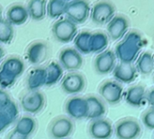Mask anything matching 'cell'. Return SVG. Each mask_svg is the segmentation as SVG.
Returning <instances> with one entry per match:
<instances>
[{
  "instance_id": "cell-1",
  "label": "cell",
  "mask_w": 154,
  "mask_h": 139,
  "mask_svg": "<svg viewBox=\"0 0 154 139\" xmlns=\"http://www.w3.org/2000/svg\"><path fill=\"white\" fill-rule=\"evenodd\" d=\"M143 44V39L139 33L135 31L130 32L116 45L115 50L116 58L120 62L134 63L139 57Z\"/></svg>"
},
{
  "instance_id": "cell-2",
  "label": "cell",
  "mask_w": 154,
  "mask_h": 139,
  "mask_svg": "<svg viewBox=\"0 0 154 139\" xmlns=\"http://www.w3.org/2000/svg\"><path fill=\"white\" fill-rule=\"evenodd\" d=\"M115 136L117 139H137L143 133L139 120L133 117L123 118L114 126Z\"/></svg>"
},
{
  "instance_id": "cell-3",
  "label": "cell",
  "mask_w": 154,
  "mask_h": 139,
  "mask_svg": "<svg viewBox=\"0 0 154 139\" xmlns=\"http://www.w3.org/2000/svg\"><path fill=\"white\" fill-rule=\"evenodd\" d=\"M99 96L104 101L111 106L119 104L124 99V87L116 80H106L98 88Z\"/></svg>"
},
{
  "instance_id": "cell-4",
  "label": "cell",
  "mask_w": 154,
  "mask_h": 139,
  "mask_svg": "<svg viewBox=\"0 0 154 139\" xmlns=\"http://www.w3.org/2000/svg\"><path fill=\"white\" fill-rule=\"evenodd\" d=\"M51 31L54 38L58 42L68 43L73 41L77 36L78 26L69 18H62L54 23Z\"/></svg>"
},
{
  "instance_id": "cell-5",
  "label": "cell",
  "mask_w": 154,
  "mask_h": 139,
  "mask_svg": "<svg viewBox=\"0 0 154 139\" xmlns=\"http://www.w3.org/2000/svg\"><path fill=\"white\" fill-rule=\"evenodd\" d=\"M73 119L67 116L55 118L50 125L49 132L53 139H68L74 132Z\"/></svg>"
},
{
  "instance_id": "cell-6",
  "label": "cell",
  "mask_w": 154,
  "mask_h": 139,
  "mask_svg": "<svg viewBox=\"0 0 154 139\" xmlns=\"http://www.w3.org/2000/svg\"><path fill=\"white\" fill-rule=\"evenodd\" d=\"M90 11V5L87 0H73L68 2L65 14L67 15V18L78 24L87 21Z\"/></svg>"
},
{
  "instance_id": "cell-7",
  "label": "cell",
  "mask_w": 154,
  "mask_h": 139,
  "mask_svg": "<svg viewBox=\"0 0 154 139\" xmlns=\"http://www.w3.org/2000/svg\"><path fill=\"white\" fill-rule=\"evenodd\" d=\"M65 111L72 119L80 120L88 118L89 108L86 97L73 96L69 98L65 104Z\"/></svg>"
},
{
  "instance_id": "cell-8",
  "label": "cell",
  "mask_w": 154,
  "mask_h": 139,
  "mask_svg": "<svg viewBox=\"0 0 154 139\" xmlns=\"http://www.w3.org/2000/svg\"><path fill=\"white\" fill-rule=\"evenodd\" d=\"M87 85V81L82 73L71 71L63 76L60 86L62 90L69 95H78L81 93Z\"/></svg>"
},
{
  "instance_id": "cell-9",
  "label": "cell",
  "mask_w": 154,
  "mask_h": 139,
  "mask_svg": "<svg viewBox=\"0 0 154 139\" xmlns=\"http://www.w3.org/2000/svg\"><path fill=\"white\" fill-rule=\"evenodd\" d=\"M88 132L92 139H110L115 135L112 122L106 118L91 120L88 127Z\"/></svg>"
},
{
  "instance_id": "cell-10",
  "label": "cell",
  "mask_w": 154,
  "mask_h": 139,
  "mask_svg": "<svg viewBox=\"0 0 154 139\" xmlns=\"http://www.w3.org/2000/svg\"><path fill=\"white\" fill-rule=\"evenodd\" d=\"M59 62L64 70L71 72L79 70L83 65L84 60L81 53L76 48L68 47L60 52Z\"/></svg>"
},
{
  "instance_id": "cell-11",
  "label": "cell",
  "mask_w": 154,
  "mask_h": 139,
  "mask_svg": "<svg viewBox=\"0 0 154 139\" xmlns=\"http://www.w3.org/2000/svg\"><path fill=\"white\" fill-rule=\"evenodd\" d=\"M116 8L111 2L100 1L93 5L90 11V17L95 24H108L114 17Z\"/></svg>"
},
{
  "instance_id": "cell-12",
  "label": "cell",
  "mask_w": 154,
  "mask_h": 139,
  "mask_svg": "<svg viewBox=\"0 0 154 139\" xmlns=\"http://www.w3.org/2000/svg\"><path fill=\"white\" fill-rule=\"evenodd\" d=\"M116 55L112 50H106L98 53L94 60V69L99 75L111 73L116 66Z\"/></svg>"
},
{
  "instance_id": "cell-13",
  "label": "cell",
  "mask_w": 154,
  "mask_h": 139,
  "mask_svg": "<svg viewBox=\"0 0 154 139\" xmlns=\"http://www.w3.org/2000/svg\"><path fill=\"white\" fill-rule=\"evenodd\" d=\"M21 106L26 113L38 114L45 106V97L39 90H30V92L22 97Z\"/></svg>"
},
{
  "instance_id": "cell-14",
  "label": "cell",
  "mask_w": 154,
  "mask_h": 139,
  "mask_svg": "<svg viewBox=\"0 0 154 139\" xmlns=\"http://www.w3.org/2000/svg\"><path fill=\"white\" fill-rule=\"evenodd\" d=\"M128 28L129 22L127 18L123 15H116L106 26L108 37H110L113 41L121 40L126 35Z\"/></svg>"
},
{
  "instance_id": "cell-15",
  "label": "cell",
  "mask_w": 154,
  "mask_h": 139,
  "mask_svg": "<svg viewBox=\"0 0 154 139\" xmlns=\"http://www.w3.org/2000/svg\"><path fill=\"white\" fill-rule=\"evenodd\" d=\"M112 73L115 80L121 84H129L136 80L138 71L134 63L119 62L116 64Z\"/></svg>"
},
{
  "instance_id": "cell-16",
  "label": "cell",
  "mask_w": 154,
  "mask_h": 139,
  "mask_svg": "<svg viewBox=\"0 0 154 139\" xmlns=\"http://www.w3.org/2000/svg\"><path fill=\"white\" fill-rule=\"evenodd\" d=\"M147 90L143 85L136 84L129 87L124 94L125 102L134 108H140L146 101Z\"/></svg>"
},
{
  "instance_id": "cell-17",
  "label": "cell",
  "mask_w": 154,
  "mask_h": 139,
  "mask_svg": "<svg viewBox=\"0 0 154 139\" xmlns=\"http://www.w3.org/2000/svg\"><path fill=\"white\" fill-rule=\"evenodd\" d=\"M85 97L88 100L89 108L88 119L93 120L97 118H105L107 111V108L106 103L104 101V100L100 96H97L96 94H88Z\"/></svg>"
},
{
  "instance_id": "cell-18",
  "label": "cell",
  "mask_w": 154,
  "mask_h": 139,
  "mask_svg": "<svg viewBox=\"0 0 154 139\" xmlns=\"http://www.w3.org/2000/svg\"><path fill=\"white\" fill-rule=\"evenodd\" d=\"M48 52V45L44 42H35L27 48L26 57L32 65H39L47 59Z\"/></svg>"
},
{
  "instance_id": "cell-19",
  "label": "cell",
  "mask_w": 154,
  "mask_h": 139,
  "mask_svg": "<svg viewBox=\"0 0 154 139\" xmlns=\"http://www.w3.org/2000/svg\"><path fill=\"white\" fill-rule=\"evenodd\" d=\"M29 16L27 8L20 4H15L10 6L6 12V20L12 25L23 24Z\"/></svg>"
},
{
  "instance_id": "cell-20",
  "label": "cell",
  "mask_w": 154,
  "mask_h": 139,
  "mask_svg": "<svg viewBox=\"0 0 154 139\" xmlns=\"http://www.w3.org/2000/svg\"><path fill=\"white\" fill-rule=\"evenodd\" d=\"M46 85V70L45 68L38 67L32 69L27 77V87L31 91L38 90L42 86Z\"/></svg>"
},
{
  "instance_id": "cell-21",
  "label": "cell",
  "mask_w": 154,
  "mask_h": 139,
  "mask_svg": "<svg viewBox=\"0 0 154 139\" xmlns=\"http://www.w3.org/2000/svg\"><path fill=\"white\" fill-rule=\"evenodd\" d=\"M0 69L8 73L9 75L17 79L23 73L25 70V65L20 58L12 56L4 61Z\"/></svg>"
},
{
  "instance_id": "cell-22",
  "label": "cell",
  "mask_w": 154,
  "mask_h": 139,
  "mask_svg": "<svg viewBox=\"0 0 154 139\" xmlns=\"http://www.w3.org/2000/svg\"><path fill=\"white\" fill-rule=\"evenodd\" d=\"M109 39L106 33L101 31L94 32L91 34L89 41L90 53H101L108 46Z\"/></svg>"
},
{
  "instance_id": "cell-23",
  "label": "cell",
  "mask_w": 154,
  "mask_h": 139,
  "mask_svg": "<svg viewBox=\"0 0 154 139\" xmlns=\"http://www.w3.org/2000/svg\"><path fill=\"white\" fill-rule=\"evenodd\" d=\"M138 73L142 75H151L154 71V56L150 52H144L136 60L135 64Z\"/></svg>"
},
{
  "instance_id": "cell-24",
  "label": "cell",
  "mask_w": 154,
  "mask_h": 139,
  "mask_svg": "<svg viewBox=\"0 0 154 139\" xmlns=\"http://www.w3.org/2000/svg\"><path fill=\"white\" fill-rule=\"evenodd\" d=\"M29 16L35 21L42 20L47 14L46 0H30L27 5Z\"/></svg>"
},
{
  "instance_id": "cell-25",
  "label": "cell",
  "mask_w": 154,
  "mask_h": 139,
  "mask_svg": "<svg viewBox=\"0 0 154 139\" xmlns=\"http://www.w3.org/2000/svg\"><path fill=\"white\" fill-rule=\"evenodd\" d=\"M46 86H52L61 81L63 78L64 69L61 67L60 62H51L46 67Z\"/></svg>"
},
{
  "instance_id": "cell-26",
  "label": "cell",
  "mask_w": 154,
  "mask_h": 139,
  "mask_svg": "<svg viewBox=\"0 0 154 139\" xmlns=\"http://www.w3.org/2000/svg\"><path fill=\"white\" fill-rule=\"evenodd\" d=\"M37 128V122L34 118L32 117H23L19 118L14 127V130L18 132L19 134L29 137L36 129Z\"/></svg>"
},
{
  "instance_id": "cell-27",
  "label": "cell",
  "mask_w": 154,
  "mask_h": 139,
  "mask_svg": "<svg viewBox=\"0 0 154 139\" xmlns=\"http://www.w3.org/2000/svg\"><path fill=\"white\" fill-rule=\"evenodd\" d=\"M92 33L88 31H83L77 34L74 39V45L75 48L82 54H88L90 53L89 51V41Z\"/></svg>"
},
{
  "instance_id": "cell-28",
  "label": "cell",
  "mask_w": 154,
  "mask_h": 139,
  "mask_svg": "<svg viewBox=\"0 0 154 139\" xmlns=\"http://www.w3.org/2000/svg\"><path fill=\"white\" fill-rule=\"evenodd\" d=\"M68 2L65 0H50L47 3V14L51 18H59L65 14Z\"/></svg>"
},
{
  "instance_id": "cell-29",
  "label": "cell",
  "mask_w": 154,
  "mask_h": 139,
  "mask_svg": "<svg viewBox=\"0 0 154 139\" xmlns=\"http://www.w3.org/2000/svg\"><path fill=\"white\" fill-rule=\"evenodd\" d=\"M14 31L13 25L6 19H0V43L7 44L14 39Z\"/></svg>"
},
{
  "instance_id": "cell-30",
  "label": "cell",
  "mask_w": 154,
  "mask_h": 139,
  "mask_svg": "<svg viewBox=\"0 0 154 139\" xmlns=\"http://www.w3.org/2000/svg\"><path fill=\"white\" fill-rule=\"evenodd\" d=\"M141 121L146 128L154 130V108L151 107L143 111L141 116Z\"/></svg>"
},
{
  "instance_id": "cell-31",
  "label": "cell",
  "mask_w": 154,
  "mask_h": 139,
  "mask_svg": "<svg viewBox=\"0 0 154 139\" xmlns=\"http://www.w3.org/2000/svg\"><path fill=\"white\" fill-rule=\"evenodd\" d=\"M15 81L16 79L14 77L9 75L8 73H6L5 71L0 69V88L1 89H7V88L12 87L15 83Z\"/></svg>"
},
{
  "instance_id": "cell-32",
  "label": "cell",
  "mask_w": 154,
  "mask_h": 139,
  "mask_svg": "<svg viewBox=\"0 0 154 139\" xmlns=\"http://www.w3.org/2000/svg\"><path fill=\"white\" fill-rule=\"evenodd\" d=\"M4 110L6 112V114L9 116V118L13 120V122H14L15 120H17L18 116H19V109L18 106L15 102L11 101L5 109Z\"/></svg>"
},
{
  "instance_id": "cell-33",
  "label": "cell",
  "mask_w": 154,
  "mask_h": 139,
  "mask_svg": "<svg viewBox=\"0 0 154 139\" xmlns=\"http://www.w3.org/2000/svg\"><path fill=\"white\" fill-rule=\"evenodd\" d=\"M14 122L4 109H0V133H3Z\"/></svg>"
},
{
  "instance_id": "cell-34",
  "label": "cell",
  "mask_w": 154,
  "mask_h": 139,
  "mask_svg": "<svg viewBox=\"0 0 154 139\" xmlns=\"http://www.w3.org/2000/svg\"><path fill=\"white\" fill-rule=\"evenodd\" d=\"M11 101L12 100L9 94L0 88V109H4Z\"/></svg>"
},
{
  "instance_id": "cell-35",
  "label": "cell",
  "mask_w": 154,
  "mask_h": 139,
  "mask_svg": "<svg viewBox=\"0 0 154 139\" xmlns=\"http://www.w3.org/2000/svg\"><path fill=\"white\" fill-rule=\"evenodd\" d=\"M146 101H147V103L152 108H154V88L150 89L149 90H147V93H146Z\"/></svg>"
},
{
  "instance_id": "cell-36",
  "label": "cell",
  "mask_w": 154,
  "mask_h": 139,
  "mask_svg": "<svg viewBox=\"0 0 154 139\" xmlns=\"http://www.w3.org/2000/svg\"><path fill=\"white\" fill-rule=\"evenodd\" d=\"M7 139H28L27 137H24L21 134H19L18 132H16L14 129L9 133L8 137H7Z\"/></svg>"
},
{
  "instance_id": "cell-37",
  "label": "cell",
  "mask_w": 154,
  "mask_h": 139,
  "mask_svg": "<svg viewBox=\"0 0 154 139\" xmlns=\"http://www.w3.org/2000/svg\"><path fill=\"white\" fill-rule=\"evenodd\" d=\"M4 55H5V51H4V49L0 46V60L4 57Z\"/></svg>"
},
{
  "instance_id": "cell-38",
  "label": "cell",
  "mask_w": 154,
  "mask_h": 139,
  "mask_svg": "<svg viewBox=\"0 0 154 139\" xmlns=\"http://www.w3.org/2000/svg\"><path fill=\"white\" fill-rule=\"evenodd\" d=\"M2 18V8H1V6H0V19Z\"/></svg>"
},
{
  "instance_id": "cell-39",
  "label": "cell",
  "mask_w": 154,
  "mask_h": 139,
  "mask_svg": "<svg viewBox=\"0 0 154 139\" xmlns=\"http://www.w3.org/2000/svg\"><path fill=\"white\" fill-rule=\"evenodd\" d=\"M65 1H67V2H70V1H73V0H65Z\"/></svg>"
},
{
  "instance_id": "cell-40",
  "label": "cell",
  "mask_w": 154,
  "mask_h": 139,
  "mask_svg": "<svg viewBox=\"0 0 154 139\" xmlns=\"http://www.w3.org/2000/svg\"><path fill=\"white\" fill-rule=\"evenodd\" d=\"M153 139H154V135H153Z\"/></svg>"
},
{
  "instance_id": "cell-41",
  "label": "cell",
  "mask_w": 154,
  "mask_h": 139,
  "mask_svg": "<svg viewBox=\"0 0 154 139\" xmlns=\"http://www.w3.org/2000/svg\"><path fill=\"white\" fill-rule=\"evenodd\" d=\"M153 81H154V80H153Z\"/></svg>"
}]
</instances>
